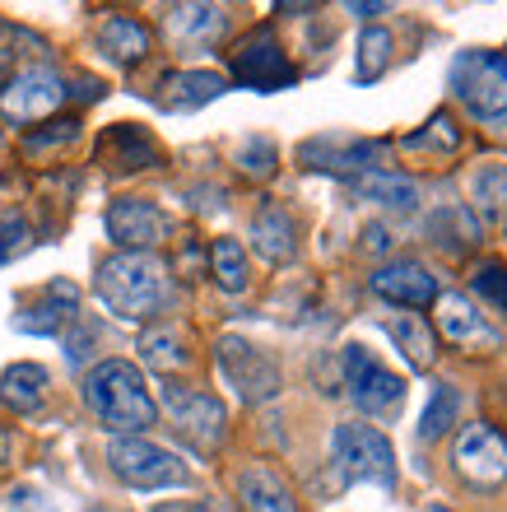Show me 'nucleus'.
I'll return each mask as SVG.
<instances>
[{"label": "nucleus", "instance_id": "obj_1", "mask_svg": "<svg viewBox=\"0 0 507 512\" xmlns=\"http://www.w3.org/2000/svg\"><path fill=\"white\" fill-rule=\"evenodd\" d=\"M94 289L107 312H117L121 322H149L154 312L168 308L173 280L154 252H117L107 256L94 275Z\"/></svg>", "mask_w": 507, "mask_h": 512}, {"label": "nucleus", "instance_id": "obj_2", "mask_svg": "<svg viewBox=\"0 0 507 512\" xmlns=\"http://www.w3.org/2000/svg\"><path fill=\"white\" fill-rule=\"evenodd\" d=\"M84 405L98 415L107 433L117 438H140V433L159 419V405L145 391L140 368L126 364V359H103V364L89 368L84 378Z\"/></svg>", "mask_w": 507, "mask_h": 512}, {"label": "nucleus", "instance_id": "obj_3", "mask_svg": "<svg viewBox=\"0 0 507 512\" xmlns=\"http://www.w3.org/2000/svg\"><path fill=\"white\" fill-rule=\"evenodd\" d=\"M331 461L345 485H377L396 489V452L368 424H340L331 433Z\"/></svg>", "mask_w": 507, "mask_h": 512}, {"label": "nucleus", "instance_id": "obj_4", "mask_svg": "<svg viewBox=\"0 0 507 512\" xmlns=\"http://www.w3.org/2000/svg\"><path fill=\"white\" fill-rule=\"evenodd\" d=\"M452 94L475 117H503L507 112V52L466 47L452 61Z\"/></svg>", "mask_w": 507, "mask_h": 512}, {"label": "nucleus", "instance_id": "obj_5", "mask_svg": "<svg viewBox=\"0 0 507 512\" xmlns=\"http://www.w3.org/2000/svg\"><path fill=\"white\" fill-rule=\"evenodd\" d=\"M107 466L117 471V480H126L131 489H182L191 485V471L168 452V447L149 443V438H112L107 443Z\"/></svg>", "mask_w": 507, "mask_h": 512}, {"label": "nucleus", "instance_id": "obj_6", "mask_svg": "<svg viewBox=\"0 0 507 512\" xmlns=\"http://www.w3.org/2000/svg\"><path fill=\"white\" fill-rule=\"evenodd\" d=\"M228 70H233V80L242 89H256V94H275V89H289L298 80V70L289 66V56H284V47L275 42L270 28L242 33L233 42V52H228Z\"/></svg>", "mask_w": 507, "mask_h": 512}, {"label": "nucleus", "instance_id": "obj_7", "mask_svg": "<svg viewBox=\"0 0 507 512\" xmlns=\"http://www.w3.org/2000/svg\"><path fill=\"white\" fill-rule=\"evenodd\" d=\"M340 364H345L349 401L359 405L363 415H377V419H396V415H401V405H405V378H396L387 364H377V359L363 350V345H345Z\"/></svg>", "mask_w": 507, "mask_h": 512}, {"label": "nucleus", "instance_id": "obj_8", "mask_svg": "<svg viewBox=\"0 0 507 512\" xmlns=\"http://www.w3.org/2000/svg\"><path fill=\"white\" fill-rule=\"evenodd\" d=\"M214 359H219V373L228 378V387L247 405H266L280 396V364L266 350H256L252 340L224 336L214 345Z\"/></svg>", "mask_w": 507, "mask_h": 512}, {"label": "nucleus", "instance_id": "obj_9", "mask_svg": "<svg viewBox=\"0 0 507 512\" xmlns=\"http://www.w3.org/2000/svg\"><path fill=\"white\" fill-rule=\"evenodd\" d=\"M66 80L56 75L47 61L42 66H28L10 80H0V117L14 126H33L42 117H52L61 103H66Z\"/></svg>", "mask_w": 507, "mask_h": 512}, {"label": "nucleus", "instance_id": "obj_10", "mask_svg": "<svg viewBox=\"0 0 507 512\" xmlns=\"http://www.w3.org/2000/svg\"><path fill=\"white\" fill-rule=\"evenodd\" d=\"M163 410H168V419H173L177 429L187 433L201 452H214V447L224 443L228 410H224V401H219V396H210V391L168 382V387H163Z\"/></svg>", "mask_w": 507, "mask_h": 512}, {"label": "nucleus", "instance_id": "obj_11", "mask_svg": "<svg viewBox=\"0 0 507 512\" xmlns=\"http://www.w3.org/2000/svg\"><path fill=\"white\" fill-rule=\"evenodd\" d=\"M452 466L456 475L475 489H494L507 480V438L489 424H466L456 433L452 447Z\"/></svg>", "mask_w": 507, "mask_h": 512}, {"label": "nucleus", "instance_id": "obj_12", "mask_svg": "<svg viewBox=\"0 0 507 512\" xmlns=\"http://www.w3.org/2000/svg\"><path fill=\"white\" fill-rule=\"evenodd\" d=\"M107 233L121 252H154L168 238V215L154 201L121 196V201L107 205Z\"/></svg>", "mask_w": 507, "mask_h": 512}, {"label": "nucleus", "instance_id": "obj_13", "mask_svg": "<svg viewBox=\"0 0 507 512\" xmlns=\"http://www.w3.org/2000/svg\"><path fill=\"white\" fill-rule=\"evenodd\" d=\"M373 294L401 303V308H428V303H438V280L419 261H391L373 275Z\"/></svg>", "mask_w": 507, "mask_h": 512}, {"label": "nucleus", "instance_id": "obj_14", "mask_svg": "<svg viewBox=\"0 0 507 512\" xmlns=\"http://www.w3.org/2000/svg\"><path fill=\"white\" fill-rule=\"evenodd\" d=\"M377 154L382 145H368V140H312V145L298 149V159L307 168H321V173H345V177H359L368 168H377Z\"/></svg>", "mask_w": 507, "mask_h": 512}, {"label": "nucleus", "instance_id": "obj_15", "mask_svg": "<svg viewBox=\"0 0 507 512\" xmlns=\"http://www.w3.org/2000/svg\"><path fill=\"white\" fill-rule=\"evenodd\" d=\"M98 154H103V163L112 173H140L149 163H159V145H154V135L145 126H112L103 135Z\"/></svg>", "mask_w": 507, "mask_h": 512}, {"label": "nucleus", "instance_id": "obj_16", "mask_svg": "<svg viewBox=\"0 0 507 512\" xmlns=\"http://www.w3.org/2000/svg\"><path fill=\"white\" fill-rule=\"evenodd\" d=\"M238 503H242V512H298L294 489L284 485L270 466H242L238 471Z\"/></svg>", "mask_w": 507, "mask_h": 512}, {"label": "nucleus", "instance_id": "obj_17", "mask_svg": "<svg viewBox=\"0 0 507 512\" xmlns=\"http://www.w3.org/2000/svg\"><path fill=\"white\" fill-rule=\"evenodd\" d=\"M252 247L266 256L270 266H284L294 261L298 252V229H294V215L284 205H261L252 219Z\"/></svg>", "mask_w": 507, "mask_h": 512}, {"label": "nucleus", "instance_id": "obj_18", "mask_svg": "<svg viewBox=\"0 0 507 512\" xmlns=\"http://www.w3.org/2000/svg\"><path fill=\"white\" fill-rule=\"evenodd\" d=\"M224 89H228V80H224V75H214V70H177V75H168V80H163L159 108H168V112H196V108H205V103H214Z\"/></svg>", "mask_w": 507, "mask_h": 512}, {"label": "nucleus", "instance_id": "obj_19", "mask_svg": "<svg viewBox=\"0 0 507 512\" xmlns=\"http://www.w3.org/2000/svg\"><path fill=\"white\" fill-rule=\"evenodd\" d=\"M47 298H52V303L19 312V317H14V331H24V336H61L66 322L75 317V308H80V289L66 280H56L52 289H47Z\"/></svg>", "mask_w": 507, "mask_h": 512}, {"label": "nucleus", "instance_id": "obj_20", "mask_svg": "<svg viewBox=\"0 0 507 512\" xmlns=\"http://www.w3.org/2000/svg\"><path fill=\"white\" fill-rule=\"evenodd\" d=\"M163 28H168V38L177 47H205V42L224 33V10L219 5H173Z\"/></svg>", "mask_w": 507, "mask_h": 512}, {"label": "nucleus", "instance_id": "obj_21", "mask_svg": "<svg viewBox=\"0 0 507 512\" xmlns=\"http://www.w3.org/2000/svg\"><path fill=\"white\" fill-rule=\"evenodd\" d=\"M98 47H103L107 61H117V66H135V61H145L149 56V28L131 14H112L103 19L98 28Z\"/></svg>", "mask_w": 507, "mask_h": 512}, {"label": "nucleus", "instance_id": "obj_22", "mask_svg": "<svg viewBox=\"0 0 507 512\" xmlns=\"http://www.w3.org/2000/svg\"><path fill=\"white\" fill-rule=\"evenodd\" d=\"M438 331L452 345H489L494 340V331L484 326V317L466 303V294H438Z\"/></svg>", "mask_w": 507, "mask_h": 512}, {"label": "nucleus", "instance_id": "obj_23", "mask_svg": "<svg viewBox=\"0 0 507 512\" xmlns=\"http://www.w3.org/2000/svg\"><path fill=\"white\" fill-rule=\"evenodd\" d=\"M349 182H354V191H359L363 201H377V205H387V210H401V215L419 210V187H414L410 177H401V173L368 168V173L349 177Z\"/></svg>", "mask_w": 507, "mask_h": 512}, {"label": "nucleus", "instance_id": "obj_24", "mask_svg": "<svg viewBox=\"0 0 507 512\" xmlns=\"http://www.w3.org/2000/svg\"><path fill=\"white\" fill-rule=\"evenodd\" d=\"M428 233L447 256H466L480 247V224H475L466 205H442L438 215L428 219Z\"/></svg>", "mask_w": 507, "mask_h": 512}, {"label": "nucleus", "instance_id": "obj_25", "mask_svg": "<svg viewBox=\"0 0 507 512\" xmlns=\"http://www.w3.org/2000/svg\"><path fill=\"white\" fill-rule=\"evenodd\" d=\"M42 396H47V368L42 364H10L0 373V401L14 405L19 415L38 410Z\"/></svg>", "mask_w": 507, "mask_h": 512}, {"label": "nucleus", "instance_id": "obj_26", "mask_svg": "<svg viewBox=\"0 0 507 512\" xmlns=\"http://www.w3.org/2000/svg\"><path fill=\"white\" fill-rule=\"evenodd\" d=\"M470 205H475V224H489V229H503L507 224V168L494 163L475 173V187H470Z\"/></svg>", "mask_w": 507, "mask_h": 512}, {"label": "nucleus", "instance_id": "obj_27", "mask_svg": "<svg viewBox=\"0 0 507 512\" xmlns=\"http://www.w3.org/2000/svg\"><path fill=\"white\" fill-rule=\"evenodd\" d=\"M387 336L401 345L405 359H410L414 368H428L433 359H438L433 326H428V317H419V312H401V317H391V322H387Z\"/></svg>", "mask_w": 507, "mask_h": 512}, {"label": "nucleus", "instance_id": "obj_28", "mask_svg": "<svg viewBox=\"0 0 507 512\" xmlns=\"http://www.w3.org/2000/svg\"><path fill=\"white\" fill-rule=\"evenodd\" d=\"M140 354H145V364L159 368V373H182V368H191L187 336H182L177 326H159V331H145V336H140Z\"/></svg>", "mask_w": 507, "mask_h": 512}, {"label": "nucleus", "instance_id": "obj_29", "mask_svg": "<svg viewBox=\"0 0 507 512\" xmlns=\"http://www.w3.org/2000/svg\"><path fill=\"white\" fill-rule=\"evenodd\" d=\"M42 61H47V42H42L38 33L14 28V24L0 28V70H5V80L28 66H42Z\"/></svg>", "mask_w": 507, "mask_h": 512}, {"label": "nucleus", "instance_id": "obj_30", "mask_svg": "<svg viewBox=\"0 0 507 512\" xmlns=\"http://www.w3.org/2000/svg\"><path fill=\"white\" fill-rule=\"evenodd\" d=\"M210 275L224 294H242L247 289V252L238 238H214L210 243Z\"/></svg>", "mask_w": 507, "mask_h": 512}, {"label": "nucleus", "instance_id": "obj_31", "mask_svg": "<svg viewBox=\"0 0 507 512\" xmlns=\"http://www.w3.org/2000/svg\"><path fill=\"white\" fill-rule=\"evenodd\" d=\"M456 415H461V396H456L452 382H438L433 396H428V405H424V419H419V438L433 443V438H442V433H452Z\"/></svg>", "mask_w": 507, "mask_h": 512}, {"label": "nucleus", "instance_id": "obj_32", "mask_svg": "<svg viewBox=\"0 0 507 512\" xmlns=\"http://www.w3.org/2000/svg\"><path fill=\"white\" fill-rule=\"evenodd\" d=\"M391 66V33L387 28H363L359 38V61H354V80L359 84H377Z\"/></svg>", "mask_w": 507, "mask_h": 512}, {"label": "nucleus", "instance_id": "obj_33", "mask_svg": "<svg viewBox=\"0 0 507 512\" xmlns=\"http://www.w3.org/2000/svg\"><path fill=\"white\" fill-rule=\"evenodd\" d=\"M405 149H442V154H456L461 149V131H456V122L447 117V112H433V122L424 126V131L405 135Z\"/></svg>", "mask_w": 507, "mask_h": 512}, {"label": "nucleus", "instance_id": "obj_34", "mask_svg": "<svg viewBox=\"0 0 507 512\" xmlns=\"http://www.w3.org/2000/svg\"><path fill=\"white\" fill-rule=\"evenodd\" d=\"M475 294H484L498 312H507V266H503V261L480 266V275H475Z\"/></svg>", "mask_w": 507, "mask_h": 512}, {"label": "nucleus", "instance_id": "obj_35", "mask_svg": "<svg viewBox=\"0 0 507 512\" xmlns=\"http://www.w3.org/2000/svg\"><path fill=\"white\" fill-rule=\"evenodd\" d=\"M70 140H80V122H52L47 131H33L24 140V149L28 154H38V149H61V145H70Z\"/></svg>", "mask_w": 507, "mask_h": 512}, {"label": "nucleus", "instance_id": "obj_36", "mask_svg": "<svg viewBox=\"0 0 507 512\" xmlns=\"http://www.w3.org/2000/svg\"><path fill=\"white\" fill-rule=\"evenodd\" d=\"M238 163L252 177H270L275 173V145H270V140H247V145L238 149Z\"/></svg>", "mask_w": 507, "mask_h": 512}, {"label": "nucleus", "instance_id": "obj_37", "mask_svg": "<svg viewBox=\"0 0 507 512\" xmlns=\"http://www.w3.org/2000/svg\"><path fill=\"white\" fill-rule=\"evenodd\" d=\"M24 219L19 215H10L5 219V224H0V266H5V261H10L14 252H24Z\"/></svg>", "mask_w": 507, "mask_h": 512}, {"label": "nucleus", "instance_id": "obj_38", "mask_svg": "<svg viewBox=\"0 0 507 512\" xmlns=\"http://www.w3.org/2000/svg\"><path fill=\"white\" fill-rule=\"evenodd\" d=\"M154 512H224V508H214V503H159Z\"/></svg>", "mask_w": 507, "mask_h": 512}, {"label": "nucleus", "instance_id": "obj_39", "mask_svg": "<svg viewBox=\"0 0 507 512\" xmlns=\"http://www.w3.org/2000/svg\"><path fill=\"white\" fill-rule=\"evenodd\" d=\"M368 247H373V252H387V229H368Z\"/></svg>", "mask_w": 507, "mask_h": 512}, {"label": "nucleus", "instance_id": "obj_40", "mask_svg": "<svg viewBox=\"0 0 507 512\" xmlns=\"http://www.w3.org/2000/svg\"><path fill=\"white\" fill-rule=\"evenodd\" d=\"M349 14H359V19H368V14H387V5H349Z\"/></svg>", "mask_w": 507, "mask_h": 512}, {"label": "nucleus", "instance_id": "obj_41", "mask_svg": "<svg viewBox=\"0 0 507 512\" xmlns=\"http://www.w3.org/2000/svg\"><path fill=\"white\" fill-rule=\"evenodd\" d=\"M84 512H112V508H84Z\"/></svg>", "mask_w": 507, "mask_h": 512}]
</instances>
